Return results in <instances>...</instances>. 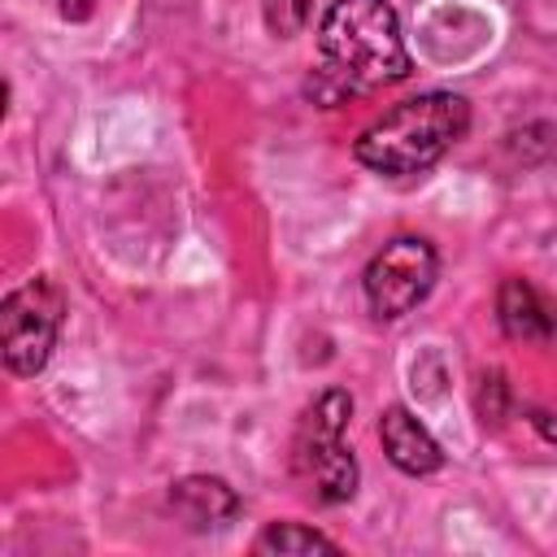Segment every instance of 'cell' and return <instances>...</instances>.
<instances>
[{"mask_svg":"<svg viewBox=\"0 0 557 557\" xmlns=\"http://www.w3.org/2000/svg\"><path fill=\"white\" fill-rule=\"evenodd\" d=\"M413 57L400 35V17L387 0H331L318 22V74L309 91L326 104L339 96L379 91L405 83Z\"/></svg>","mask_w":557,"mask_h":557,"instance_id":"cell-1","label":"cell"},{"mask_svg":"<svg viewBox=\"0 0 557 557\" xmlns=\"http://www.w3.org/2000/svg\"><path fill=\"white\" fill-rule=\"evenodd\" d=\"M257 553H335L339 544L335 540H326L322 531H313V527H300V522H270L261 535H257V544H252Z\"/></svg>","mask_w":557,"mask_h":557,"instance_id":"cell-9","label":"cell"},{"mask_svg":"<svg viewBox=\"0 0 557 557\" xmlns=\"http://www.w3.org/2000/svg\"><path fill=\"white\" fill-rule=\"evenodd\" d=\"M261 13H265L270 35L292 39V35H300L305 22H309V0H261Z\"/></svg>","mask_w":557,"mask_h":557,"instance_id":"cell-10","label":"cell"},{"mask_svg":"<svg viewBox=\"0 0 557 557\" xmlns=\"http://www.w3.org/2000/svg\"><path fill=\"white\" fill-rule=\"evenodd\" d=\"M496 318L509 339L522 344H548L557 335V309L527 283V278H505L496 292Z\"/></svg>","mask_w":557,"mask_h":557,"instance_id":"cell-8","label":"cell"},{"mask_svg":"<svg viewBox=\"0 0 557 557\" xmlns=\"http://www.w3.org/2000/svg\"><path fill=\"white\" fill-rule=\"evenodd\" d=\"M435 274H440V257L426 239L418 235H400L392 244H383L366 274H361V292H366V305L374 318L383 322H396L405 318L409 309H418L431 287H435Z\"/></svg>","mask_w":557,"mask_h":557,"instance_id":"cell-5","label":"cell"},{"mask_svg":"<svg viewBox=\"0 0 557 557\" xmlns=\"http://www.w3.org/2000/svg\"><path fill=\"white\" fill-rule=\"evenodd\" d=\"M65 322V296L57 278L35 274L22 287H13L0 305V357L4 370L17 379H30L48 366L57 335Z\"/></svg>","mask_w":557,"mask_h":557,"instance_id":"cell-4","label":"cell"},{"mask_svg":"<svg viewBox=\"0 0 557 557\" xmlns=\"http://www.w3.org/2000/svg\"><path fill=\"white\" fill-rule=\"evenodd\" d=\"M91 9H96V0H61V13H65L70 22H83V17H91Z\"/></svg>","mask_w":557,"mask_h":557,"instance_id":"cell-11","label":"cell"},{"mask_svg":"<svg viewBox=\"0 0 557 557\" xmlns=\"http://www.w3.org/2000/svg\"><path fill=\"white\" fill-rule=\"evenodd\" d=\"M379 440H383L387 461H392L400 474L422 479V474H435V470L444 466V448L435 444V435H431L405 405L383 409V418H379Z\"/></svg>","mask_w":557,"mask_h":557,"instance_id":"cell-6","label":"cell"},{"mask_svg":"<svg viewBox=\"0 0 557 557\" xmlns=\"http://www.w3.org/2000/svg\"><path fill=\"white\" fill-rule=\"evenodd\" d=\"M170 509L191 531H218V527H226L239 513V496H235V487L226 479L187 474V479L170 483Z\"/></svg>","mask_w":557,"mask_h":557,"instance_id":"cell-7","label":"cell"},{"mask_svg":"<svg viewBox=\"0 0 557 557\" xmlns=\"http://www.w3.org/2000/svg\"><path fill=\"white\" fill-rule=\"evenodd\" d=\"M470 131V100L457 91H422L400 104H392L383 117H374L357 144L352 157L374 174H422L431 170L453 144H461Z\"/></svg>","mask_w":557,"mask_h":557,"instance_id":"cell-2","label":"cell"},{"mask_svg":"<svg viewBox=\"0 0 557 557\" xmlns=\"http://www.w3.org/2000/svg\"><path fill=\"white\" fill-rule=\"evenodd\" d=\"M348 418H352V396L344 387H326L296 422L292 474L318 505H344L357 492V457L344 444Z\"/></svg>","mask_w":557,"mask_h":557,"instance_id":"cell-3","label":"cell"}]
</instances>
